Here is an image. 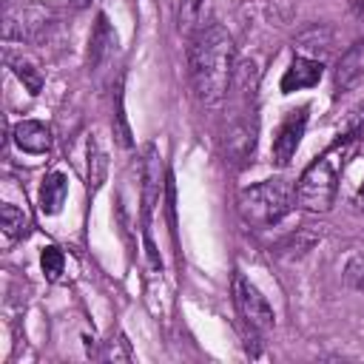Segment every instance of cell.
<instances>
[{
  "label": "cell",
  "mask_w": 364,
  "mask_h": 364,
  "mask_svg": "<svg viewBox=\"0 0 364 364\" xmlns=\"http://www.w3.org/2000/svg\"><path fill=\"white\" fill-rule=\"evenodd\" d=\"M188 71L199 102L219 105L228 97L236 71V48L222 26L213 23L193 37L188 48Z\"/></svg>",
  "instance_id": "cell-1"
},
{
  "label": "cell",
  "mask_w": 364,
  "mask_h": 364,
  "mask_svg": "<svg viewBox=\"0 0 364 364\" xmlns=\"http://www.w3.org/2000/svg\"><path fill=\"white\" fill-rule=\"evenodd\" d=\"M350 151V139L344 142H336L330 151H324L316 162H310L296 185V202L304 208V210H313V213H324L333 199H336V191H338V173H341V165H344V156Z\"/></svg>",
  "instance_id": "cell-2"
},
{
  "label": "cell",
  "mask_w": 364,
  "mask_h": 364,
  "mask_svg": "<svg viewBox=\"0 0 364 364\" xmlns=\"http://www.w3.org/2000/svg\"><path fill=\"white\" fill-rule=\"evenodd\" d=\"M290 202H293V196L279 179H264L259 185L242 188L236 205L247 225L267 228V225H276L290 210Z\"/></svg>",
  "instance_id": "cell-3"
},
{
  "label": "cell",
  "mask_w": 364,
  "mask_h": 364,
  "mask_svg": "<svg viewBox=\"0 0 364 364\" xmlns=\"http://www.w3.org/2000/svg\"><path fill=\"white\" fill-rule=\"evenodd\" d=\"M233 301H236V310H239V316L247 321L250 330H256V333L273 330L276 313H273L270 301L262 296V290H259L253 282H247V279L239 276V273L233 276Z\"/></svg>",
  "instance_id": "cell-4"
},
{
  "label": "cell",
  "mask_w": 364,
  "mask_h": 364,
  "mask_svg": "<svg viewBox=\"0 0 364 364\" xmlns=\"http://www.w3.org/2000/svg\"><path fill=\"white\" fill-rule=\"evenodd\" d=\"M304 128H307V105L287 111V117L282 119V125L273 136V162L279 168L290 165V159L296 156V148L304 136Z\"/></svg>",
  "instance_id": "cell-5"
},
{
  "label": "cell",
  "mask_w": 364,
  "mask_h": 364,
  "mask_svg": "<svg viewBox=\"0 0 364 364\" xmlns=\"http://www.w3.org/2000/svg\"><path fill=\"white\" fill-rule=\"evenodd\" d=\"M48 23V11L43 6H17L6 11V37L31 40Z\"/></svg>",
  "instance_id": "cell-6"
},
{
  "label": "cell",
  "mask_w": 364,
  "mask_h": 364,
  "mask_svg": "<svg viewBox=\"0 0 364 364\" xmlns=\"http://www.w3.org/2000/svg\"><path fill=\"white\" fill-rule=\"evenodd\" d=\"M318 80H321V63H316L310 57H293V63L287 65V71L282 77V94L313 88Z\"/></svg>",
  "instance_id": "cell-7"
},
{
  "label": "cell",
  "mask_w": 364,
  "mask_h": 364,
  "mask_svg": "<svg viewBox=\"0 0 364 364\" xmlns=\"http://www.w3.org/2000/svg\"><path fill=\"white\" fill-rule=\"evenodd\" d=\"M14 142L26 154H46L51 148V131L37 119H23L14 125Z\"/></svg>",
  "instance_id": "cell-8"
},
{
  "label": "cell",
  "mask_w": 364,
  "mask_h": 364,
  "mask_svg": "<svg viewBox=\"0 0 364 364\" xmlns=\"http://www.w3.org/2000/svg\"><path fill=\"white\" fill-rule=\"evenodd\" d=\"M65 193H68V179H65V173L51 171V173L43 179V185H40V210L48 213V216L60 213V208H63V202H65Z\"/></svg>",
  "instance_id": "cell-9"
},
{
  "label": "cell",
  "mask_w": 364,
  "mask_h": 364,
  "mask_svg": "<svg viewBox=\"0 0 364 364\" xmlns=\"http://www.w3.org/2000/svg\"><path fill=\"white\" fill-rule=\"evenodd\" d=\"M142 202H145V216L151 213L154 202L159 199V188H162V165L154 148H145V162H142Z\"/></svg>",
  "instance_id": "cell-10"
},
{
  "label": "cell",
  "mask_w": 364,
  "mask_h": 364,
  "mask_svg": "<svg viewBox=\"0 0 364 364\" xmlns=\"http://www.w3.org/2000/svg\"><path fill=\"white\" fill-rule=\"evenodd\" d=\"M0 225H3V236H6V242H14L17 236L26 233L28 219H26V213H23L20 208H14L11 202H6V205L0 208Z\"/></svg>",
  "instance_id": "cell-11"
},
{
  "label": "cell",
  "mask_w": 364,
  "mask_h": 364,
  "mask_svg": "<svg viewBox=\"0 0 364 364\" xmlns=\"http://www.w3.org/2000/svg\"><path fill=\"white\" fill-rule=\"evenodd\" d=\"M105 171H108V159L102 148L97 145V139H88V188L91 191H97L105 182Z\"/></svg>",
  "instance_id": "cell-12"
},
{
  "label": "cell",
  "mask_w": 364,
  "mask_h": 364,
  "mask_svg": "<svg viewBox=\"0 0 364 364\" xmlns=\"http://www.w3.org/2000/svg\"><path fill=\"white\" fill-rule=\"evenodd\" d=\"M9 65H11V71L20 77V82L31 91V94H40V88H43V74L31 65V63H26V60H14V57H9Z\"/></svg>",
  "instance_id": "cell-13"
},
{
  "label": "cell",
  "mask_w": 364,
  "mask_h": 364,
  "mask_svg": "<svg viewBox=\"0 0 364 364\" xmlns=\"http://www.w3.org/2000/svg\"><path fill=\"white\" fill-rule=\"evenodd\" d=\"M40 264H43V273H46L51 282H57V279L63 276V270H65V256H63V250H60V247L48 245V247L43 250Z\"/></svg>",
  "instance_id": "cell-14"
},
{
  "label": "cell",
  "mask_w": 364,
  "mask_h": 364,
  "mask_svg": "<svg viewBox=\"0 0 364 364\" xmlns=\"http://www.w3.org/2000/svg\"><path fill=\"white\" fill-rule=\"evenodd\" d=\"M344 282H347L353 290L364 293V256L350 259V264L344 267Z\"/></svg>",
  "instance_id": "cell-15"
},
{
  "label": "cell",
  "mask_w": 364,
  "mask_h": 364,
  "mask_svg": "<svg viewBox=\"0 0 364 364\" xmlns=\"http://www.w3.org/2000/svg\"><path fill=\"white\" fill-rule=\"evenodd\" d=\"M202 6H205V0H179V26L188 28V26L199 17Z\"/></svg>",
  "instance_id": "cell-16"
},
{
  "label": "cell",
  "mask_w": 364,
  "mask_h": 364,
  "mask_svg": "<svg viewBox=\"0 0 364 364\" xmlns=\"http://www.w3.org/2000/svg\"><path fill=\"white\" fill-rule=\"evenodd\" d=\"M71 6L74 9H85V6H91V0H71Z\"/></svg>",
  "instance_id": "cell-17"
}]
</instances>
